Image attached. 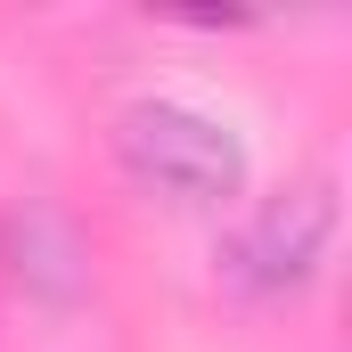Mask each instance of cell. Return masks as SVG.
Wrapping results in <instances>:
<instances>
[{
  "label": "cell",
  "mask_w": 352,
  "mask_h": 352,
  "mask_svg": "<svg viewBox=\"0 0 352 352\" xmlns=\"http://www.w3.org/2000/svg\"><path fill=\"white\" fill-rule=\"evenodd\" d=\"M336 246V180H287L278 197H263V213L238 230L230 246V278L254 287V295H287V287H311L320 263Z\"/></svg>",
  "instance_id": "obj_2"
},
{
  "label": "cell",
  "mask_w": 352,
  "mask_h": 352,
  "mask_svg": "<svg viewBox=\"0 0 352 352\" xmlns=\"http://www.w3.org/2000/svg\"><path fill=\"white\" fill-rule=\"evenodd\" d=\"M115 156L123 173L173 205H230L246 188V148L238 131H221L213 115L173 107V98H140L115 115Z\"/></svg>",
  "instance_id": "obj_1"
}]
</instances>
